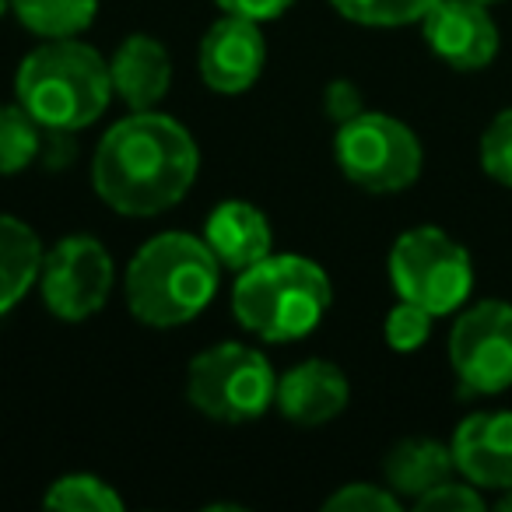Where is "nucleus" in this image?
Returning <instances> with one entry per match:
<instances>
[{"label":"nucleus","instance_id":"f257e3e1","mask_svg":"<svg viewBox=\"0 0 512 512\" xmlns=\"http://www.w3.org/2000/svg\"><path fill=\"white\" fill-rule=\"evenodd\" d=\"M200 172L193 134L172 116L144 109L106 130L92 158L99 200L127 218H155L190 193Z\"/></svg>","mask_w":512,"mask_h":512},{"label":"nucleus","instance_id":"f03ea898","mask_svg":"<svg viewBox=\"0 0 512 512\" xmlns=\"http://www.w3.org/2000/svg\"><path fill=\"white\" fill-rule=\"evenodd\" d=\"M15 99L50 134H74L102 120L113 99L109 64L81 39H43L15 71Z\"/></svg>","mask_w":512,"mask_h":512},{"label":"nucleus","instance_id":"7ed1b4c3","mask_svg":"<svg viewBox=\"0 0 512 512\" xmlns=\"http://www.w3.org/2000/svg\"><path fill=\"white\" fill-rule=\"evenodd\" d=\"M221 264L204 239L162 232L134 253L123 278L127 306L137 323L169 330L197 320L218 292Z\"/></svg>","mask_w":512,"mask_h":512},{"label":"nucleus","instance_id":"20e7f679","mask_svg":"<svg viewBox=\"0 0 512 512\" xmlns=\"http://www.w3.org/2000/svg\"><path fill=\"white\" fill-rule=\"evenodd\" d=\"M334 302L330 278L316 260L299 253H271L239 274L232 313L239 327L267 344H288L313 334Z\"/></svg>","mask_w":512,"mask_h":512},{"label":"nucleus","instance_id":"39448f33","mask_svg":"<svg viewBox=\"0 0 512 512\" xmlns=\"http://www.w3.org/2000/svg\"><path fill=\"white\" fill-rule=\"evenodd\" d=\"M278 376L264 351L239 341H221L200 351L186 372V400L200 414L242 425L271 411Z\"/></svg>","mask_w":512,"mask_h":512},{"label":"nucleus","instance_id":"423d86ee","mask_svg":"<svg viewBox=\"0 0 512 512\" xmlns=\"http://www.w3.org/2000/svg\"><path fill=\"white\" fill-rule=\"evenodd\" d=\"M390 281L397 299L428 309L432 316H449L470 299L474 264L470 253L449 232L435 225L407 228L390 249Z\"/></svg>","mask_w":512,"mask_h":512},{"label":"nucleus","instance_id":"0eeeda50","mask_svg":"<svg viewBox=\"0 0 512 512\" xmlns=\"http://www.w3.org/2000/svg\"><path fill=\"white\" fill-rule=\"evenodd\" d=\"M334 158L355 186L369 193H400L418 183L425 151L404 120L362 109L348 123H337Z\"/></svg>","mask_w":512,"mask_h":512},{"label":"nucleus","instance_id":"6e6552de","mask_svg":"<svg viewBox=\"0 0 512 512\" xmlns=\"http://www.w3.org/2000/svg\"><path fill=\"white\" fill-rule=\"evenodd\" d=\"M449 365L463 397H495L512 386V306L477 302L449 330Z\"/></svg>","mask_w":512,"mask_h":512},{"label":"nucleus","instance_id":"1a4fd4ad","mask_svg":"<svg viewBox=\"0 0 512 512\" xmlns=\"http://www.w3.org/2000/svg\"><path fill=\"white\" fill-rule=\"evenodd\" d=\"M39 292L57 320H92L113 292V256L95 235H64L50 253H43Z\"/></svg>","mask_w":512,"mask_h":512},{"label":"nucleus","instance_id":"9d476101","mask_svg":"<svg viewBox=\"0 0 512 512\" xmlns=\"http://www.w3.org/2000/svg\"><path fill=\"white\" fill-rule=\"evenodd\" d=\"M421 32L435 57L463 74L484 71L498 57V25L481 0H439L425 18Z\"/></svg>","mask_w":512,"mask_h":512},{"label":"nucleus","instance_id":"9b49d317","mask_svg":"<svg viewBox=\"0 0 512 512\" xmlns=\"http://www.w3.org/2000/svg\"><path fill=\"white\" fill-rule=\"evenodd\" d=\"M267 64V43L260 22L225 15L207 29L200 43V78L218 95H242L256 85Z\"/></svg>","mask_w":512,"mask_h":512},{"label":"nucleus","instance_id":"f8f14e48","mask_svg":"<svg viewBox=\"0 0 512 512\" xmlns=\"http://www.w3.org/2000/svg\"><path fill=\"white\" fill-rule=\"evenodd\" d=\"M456 474L481 491L512 488V411H474L453 432Z\"/></svg>","mask_w":512,"mask_h":512},{"label":"nucleus","instance_id":"ddd939ff","mask_svg":"<svg viewBox=\"0 0 512 512\" xmlns=\"http://www.w3.org/2000/svg\"><path fill=\"white\" fill-rule=\"evenodd\" d=\"M348 397H351V386L344 379V372L334 362L309 358V362H299L295 369H288L278 379L274 404H278V411L292 425L320 428L348 407Z\"/></svg>","mask_w":512,"mask_h":512},{"label":"nucleus","instance_id":"4468645a","mask_svg":"<svg viewBox=\"0 0 512 512\" xmlns=\"http://www.w3.org/2000/svg\"><path fill=\"white\" fill-rule=\"evenodd\" d=\"M204 242L225 271H249L271 256V221L249 200H221L204 221Z\"/></svg>","mask_w":512,"mask_h":512},{"label":"nucleus","instance_id":"2eb2a0df","mask_svg":"<svg viewBox=\"0 0 512 512\" xmlns=\"http://www.w3.org/2000/svg\"><path fill=\"white\" fill-rule=\"evenodd\" d=\"M109 78H113V92L134 113H144L169 95L172 57L155 36L137 32V36H127L116 46L113 60H109Z\"/></svg>","mask_w":512,"mask_h":512},{"label":"nucleus","instance_id":"dca6fc26","mask_svg":"<svg viewBox=\"0 0 512 512\" xmlns=\"http://www.w3.org/2000/svg\"><path fill=\"white\" fill-rule=\"evenodd\" d=\"M453 474H456L453 449L435 439H421V435L418 439L397 442L383 460L386 488L397 498H411V502H418L421 495L439 488Z\"/></svg>","mask_w":512,"mask_h":512},{"label":"nucleus","instance_id":"f3484780","mask_svg":"<svg viewBox=\"0 0 512 512\" xmlns=\"http://www.w3.org/2000/svg\"><path fill=\"white\" fill-rule=\"evenodd\" d=\"M43 242L25 221L0 214V316L11 313L39 281Z\"/></svg>","mask_w":512,"mask_h":512},{"label":"nucleus","instance_id":"a211bd4d","mask_svg":"<svg viewBox=\"0 0 512 512\" xmlns=\"http://www.w3.org/2000/svg\"><path fill=\"white\" fill-rule=\"evenodd\" d=\"M11 15L39 39H78L92 29L99 0H11Z\"/></svg>","mask_w":512,"mask_h":512},{"label":"nucleus","instance_id":"6ab92c4d","mask_svg":"<svg viewBox=\"0 0 512 512\" xmlns=\"http://www.w3.org/2000/svg\"><path fill=\"white\" fill-rule=\"evenodd\" d=\"M46 509L64 512H123V498L113 484H106L95 474H64L50 484L43 498Z\"/></svg>","mask_w":512,"mask_h":512},{"label":"nucleus","instance_id":"aec40b11","mask_svg":"<svg viewBox=\"0 0 512 512\" xmlns=\"http://www.w3.org/2000/svg\"><path fill=\"white\" fill-rule=\"evenodd\" d=\"M43 151V127L25 106H0V176H15Z\"/></svg>","mask_w":512,"mask_h":512},{"label":"nucleus","instance_id":"412c9836","mask_svg":"<svg viewBox=\"0 0 512 512\" xmlns=\"http://www.w3.org/2000/svg\"><path fill=\"white\" fill-rule=\"evenodd\" d=\"M337 15L369 29H400L414 25L439 4V0H330Z\"/></svg>","mask_w":512,"mask_h":512},{"label":"nucleus","instance_id":"4be33fe9","mask_svg":"<svg viewBox=\"0 0 512 512\" xmlns=\"http://www.w3.org/2000/svg\"><path fill=\"white\" fill-rule=\"evenodd\" d=\"M432 323H435V316L428 313V309L400 299L397 306L386 313L383 337H386V344H390V351H397V355H411V351L425 348V341L432 337Z\"/></svg>","mask_w":512,"mask_h":512},{"label":"nucleus","instance_id":"5701e85b","mask_svg":"<svg viewBox=\"0 0 512 512\" xmlns=\"http://www.w3.org/2000/svg\"><path fill=\"white\" fill-rule=\"evenodd\" d=\"M481 169L491 183L512 190V106L502 109L481 134Z\"/></svg>","mask_w":512,"mask_h":512},{"label":"nucleus","instance_id":"b1692460","mask_svg":"<svg viewBox=\"0 0 512 512\" xmlns=\"http://www.w3.org/2000/svg\"><path fill=\"white\" fill-rule=\"evenodd\" d=\"M327 512H397L400 498L379 484H344L323 502Z\"/></svg>","mask_w":512,"mask_h":512},{"label":"nucleus","instance_id":"393cba45","mask_svg":"<svg viewBox=\"0 0 512 512\" xmlns=\"http://www.w3.org/2000/svg\"><path fill=\"white\" fill-rule=\"evenodd\" d=\"M484 495L481 488H474L470 481H442L439 488H432L428 495H421L414 502L418 512H481L484 509Z\"/></svg>","mask_w":512,"mask_h":512},{"label":"nucleus","instance_id":"a878e982","mask_svg":"<svg viewBox=\"0 0 512 512\" xmlns=\"http://www.w3.org/2000/svg\"><path fill=\"white\" fill-rule=\"evenodd\" d=\"M362 109H365V102H362V92H358L355 81L337 78V81H330L327 92H323V113H327V120L348 123L351 116H358Z\"/></svg>","mask_w":512,"mask_h":512},{"label":"nucleus","instance_id":"bb28decb","mask_svg":"<svg viewBox=\"0 0 512 512\" xmlns=\"http://www.w3.org/2000/svg\"><path fill=\"white\" fill-rule=\"evenodd\" d=\"M225 15H242L253 18V22H271V18H281L295 0H214Z\"/></svg>","mask_w":512,"mask_h":512},{"label":"nucleus","instance_id":"cd10ccee","mask_svg":"<svg viewBox=\"0 0 512 512\" xmlns=\"http://www.w3.org/2000/svg\"><path fill=\"white\" fill-rule=\"evenodd\" d=\"M498 509H502V512H512V488H509V491H502V498H498Z\"/></svg>","mask_w":512,"mask_h":512},{"label":"nucleus","instance_id":"c85d7f7f","mask_svg":"<svg viewBox=\"0 0 512 512\" xmlns=\"http://www.w3.org/2000/svg\"><path fill=\"white\" fill-rule=\"evenodd\" d=\"M4 11H11V0H0V18H4Z\"/></svg>","mask_w":512,"mask_h":512},{"label":"nucleus","instance_id":"c756f323","mask_svg":"<svg viewBox=\"0 0 512 512\" xmlns=\"http://www.w3.org/2000/svg\"><path fill=\"white\" fill-rule=\"evenodd\" d=\"M481 4H498V0H481Z\"/></svg>","mask_w":512,"mask_h":512}]
</instances>
